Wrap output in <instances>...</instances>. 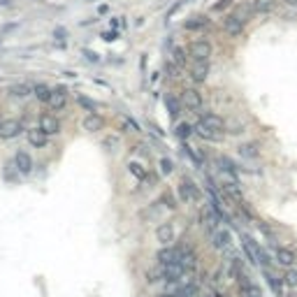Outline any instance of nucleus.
Listing matches in <instances>:
<instances>
[{
    "instance_id": "nucleus-4",
    "label": "nucleus",
    "mask_w": 297,
    "mask_h": 297,
    "mask_svg": "<svg viewBox=\"0 0 297 297\" xmlns=\"http://www.w3.org/2000/svg\"><path fill=\"white\" fill-rule=\"evenodd\" d=\"M181 105L190 112H197L202 107V93L195 88H186V91H181Z\"/></svg>"
},
{
    "instance_id": "nucleus-30",
    "label": "nucleus",
    "mask_w": 297,
    "mask_h": 297,
    "mask_svg": "<svg viewBox=\"0 0 297 297\" xmlns=\"http://www.w3.org/2000/svg\"><path fill=\"white\" fill-rule=\"evenodd\" d=\"M77 102H79L84 109H88V112H98V102H93L91 98H86V95H79V98H77Z\"/></svg>"
},
{
    "instance_id": "nucleus-10",
    "label": "nucleus",
    "mask_w": 297,
    "mask_h": 297,
    "mask_svg": "<svg viewBox=\"0 0 297 297\" xmlns=\"http://www.w3.org/2000/svg\"><path fill=\"white\" fill-rule=\"evenodd\" d=\"M179 195H181L183 202H193L200 197V188H197L195 183L190 181V179H183L181 186H179Z\"/></svg>"
},
{
    "instance_id": "nucleus-12",
    "label": "nucleus",
    "mask_w": 297,
    "mask_h": 297,
    "mask_svg": "<svg viewBox=\"0 0 297 297\" xmlns=\"http://www.w3.org/2000/svg\"><path fill=\"white\" fill-rule=\"evenodd\" d=\"M207 74H209V61H193V68H190V79L195 81V84H202L207 79Z\"/></svg>"
},
{
    "instance_id": "nucleus-35",
    "label": "nucleus",
    "mask_w": 297,
    "mask_h": 297,
    "mask_svg": "<svg viewBox=\"0 0 297 297\" xmlns=\"http://www.w3.org/2000/svg\"><path fill=\"white\" fill-rule=\"evenodd\" d=\"M179 70H181V68H179L176 63H169V65H167V72H169V77H179Z\"/></svg>"
},
{
    "instance_id": "nucleus-21",
    "label": "nucleus",
    "mask_w": 297,
    "mask_h": 297,
    "mask_svg": "<svg viewBox=\"0 0 297 297\" xmlns=\"http://www.w3.org/2000/svg\"><path fill=\"white\" fill-rule=\"evenodd\" d=\"M158 263L167 265V263H179V249H162L158 253Z\"/></svg>"
},
{
    "instance_id": "nucleus-2",
    "label": "nucleus",
    "mask_w": 297,
    "mask_h": 297,
    "mask_svg": "<svg viewBox=\"0 0 297 297\" xmlns=\"http://www.w3.org/2000/svg\"><path fill=\"white\" fill-rule=\"evenodd\" d=\"M244 23H246V21H244L239 14L232 12L223 19V30H225V35H230V37H237V35L244 33Z\"/></svg>"
},
{
    "instance_id": "nucleus-29",
    "label": "nucleus",
    "mask_w": 297,
    "mask_h": 297,
    "mask_svg": "<svg viewBox=\"0 0 297 297\" xmlns=\"http://www.w3.org/2000/svg\"><path fill=\"white\" fill-rule=\"evenodd\" d=\"M239 153H242L244 158H258L260 151H258L256 144H244V147H239Z\"/></svg>"
},
{
    "instance_id": "nucleus-11",
    "label": "nucleus",
    "mask_w": 297,
    "mask_h": 297,
    "mask_svg": "<svg viewBox=\"0 0 297 297\" xmlns=\"http://www.w3.org/2000/svg\"><path fill=\"white\" fill-rule=\"evenodd\" d=\"M237 281H239V297H263L260 288H258L256 284H251V281L244 277V274H239V277H237Z\"/></svg>"
},
{
    "instance_id": "nucleus-19",
    "label": "nucleus",
    "mask_w": 297,
    "mask_h": 297,
    "mask_svg": "<svg viewBox=\"0 0 297 297\" xmlns=\"http://www.w3.org/2000/svg\"><path fill=\"white\" fill-rule=\"evenodd\" d=\"M209 23V19L204 16V14H193L186 19V30H204Z\"/></svg>"
},
{
    "instance_id": "nucleus-23",
    "label": "nucleus",
    "mask_w": 297,
    "mask_h": 297,
    "mask_svg": "<svg viewBox=\"0 0 297 297\" xmlns=\"http://www.w3.org/2000/svg\"><path fill=\"white\" fill-rule=\"evenodd\" d=\"M277 7V0H253V9L260 14H267Z\"/></svg>"
},
{
    "instance_id": "nucleus-14",
    "label": "nucleus",
    "mask_w": 297,
    "mask_h": 297,
    "mask_svg": "<svg viewBox=\"0 0 297 297\" xmlns=\"http://www.w3.org/2000/svg\"><path fill=\"white\" fill-rule=\"evenodd\" d=\"M81 128L86 130V133H98V130L105 128V119H102L100 114H95V112H91V114L81 121Z\"/></svg>"
},
{
    "instance_id": "nucleus-20",
    "label": "nucleus",
    "mask_w": 297,
    "mask_h": 297,
    "mask_svg": "<svg viewBox=\"0 0 297 297\" xmlns=\"http://www.w3.org/2000/svg\"><path fill=\"white\" fill-rule=\"evenodd\" d=\"M277 260L284 267H295L297 256H295V251H291V249H277Z\"/></svg>"
},
{
    "instance_id": "nucleus-24",
    "label": "nucleus",
    "mask_w": 297,
    "mask_h": 297,
    "mask_svg": "<svg viewBox=\"0 0 297 297\" xmlns=\"http://www.w3.org/2000/svg\"><path fill=\"white\" fill-rule=\"evenodd\" d=\"M172 63H176L179 68H186V63H188V54H186L181 47H176L174 51H172Z\"/></svg>"
},
{
    "instance_id": "nucleus-41",
    "label": "nucleus",
    "mask_w": 297,
    "mask_h": 297,
    "mask_svg": "<svg viewBox=\"0 0 297 297\" xmlns=\"http://www.w3.org/2000/svg\"><path fill=\"white\" fill-rule=\"evenodd\" d=\"M288 297H297V293H293V295H288Z\"/></svg>"
},
{
    "instance_id": "nucleus-26",
    "label": "nucleus",
    "mask_w": 297,
    "mask_h": 297,
    "mask_svg": "<svg viewBox=\"0 0 297 297\" xmlns=\"http://www.w3.org/2000/svg\"><path fill=\"white\" fill-rule=\"evenodd\" d=\"M284 284L288 286V288H297V270H293V267H286Z\"/></svg>"
},
{
    "instance_id": "nucleus-31",
    "label": "nucleus",
    "mask_w": 297,
    "mask_h": 297,
    "mask_svg": "<svg viewBox=\"0 0 297 297\" xmlns=\"http://www.w3.org/2000/svg\"><path fill=\"white\" fill-rule=\"evenodd\" d=\"M160 172L162 174H172V172H174V162L169 160V158H162L160 160Z\"/></svg>"
},
{
    "instance_id": "nucleus-42",
    "label": "nucleus",
    "mask_w": 297,
    "mask_h": 297,
    "mask_svg": "<svg viewBox=\"0 0 297 297\" xmlns=\"http://www.w3.org/2000/svg\"><path fill=\"white\" fill-rule=\"evenodd\" d=\"M158 297H172V295H158Z\"/></svg>"
},
{
    "instance_id": "nucleus-1",
    "label": "nucleus",
    "mask_w": 297,
    "mask_h": 297,
    "mask_svg": "<svg viewBox=\"0 0 297 297\" xmlns=\"http://www.w3.org/2000/svg\"><path fill=\"white\" fill-rule=\"evenodd\" d=\"M242 246H244V253L249 256V260H251L253 265H265V263H270V260H267V253H265V251L258 246V242L253 239V237L244 235V237H242Z\"/></svg>"
},
{
    "instance_id": "nucleus-28",
    "label": "nucleus",
    "mask_w": 297,
    "mask_h": 297,
    "mask_svg": "<svg viewBox=\"0 0 297 297\" xmlns=\"http://www.w3.org/2000/svg\"><path fill=\"white\" fill-rule=\"evenodd\" d=\"M35 98H37L40 102H49V98H51V88H47L44 84L35 86Z\"/></svg>"
},
{
    "instance_id": "nucleus-16",
    "label": "nucleus",
    "mask_w": 297,
    "mask_h": 297,
    "mask_svg": "<svg viewBox=\"0 0 297 297\" xmlns=\"http://www.w3.org/2000/svg\"><path fill=\"white\" fill-rule=\"evenodd\" d=\"M195 251L188 249V246H179V263L183 265V270L190 272L193 267H195Z\"/></svg>"
},
{
    "instance_id": "nucleus-36",
    "label": "nucleus",
    "mask_w": 297,
    "mask_h": 297,
    "mask_svg": "<svg viewBox=\"0 0 297 297\" xmlns=\"http://www.w3.org/2000/svg\"><path fill=\"white\" fill-rule=\"evenodd\" d=\"M228 5H232V0H221L218 5H214V12H223V9H225Z\"/></svg>"
},
{
    "instance_id": "nucleus-34",
    "label": "nucleus",
    "mask_w": 297,
    "mask_h": 297,
    "mask_svg": "<svg viewBox=\"0 0 297 297\" xmlns=\"http://www.w3.org/2000/svg\"><path fill=\"white\" fill-rule=\"evenodd\" d=\"M183 148L188 151V155H190V158H193V160L197 162V165H202V162H204V158H202V155H200V153H197V151H193V148H188V147H183Z\"/></svg>"
},
{
    "instance_id": "nucleus-13",
    "label": "nucleus",
    "mask_w": 297,
    "mask_h": 297,
    "mask_svg": "<svg viewBox=\"0 0 297 297\" xmlns=\"http://www.w3.org/2000/svg\"><path fill=\"white\" fill-rule=\"evenodd\" d=\"M47 140H49V135L40 126H37V128H28V144H30V147H35V148L47 147Z\"/></svg>"
},
{
    "instance_id": "nucleus-15",
    "label": "nucleus",
    "mask_w": 297,
    "mask_h": 297,
    "mask_svg": "<svg viewBox=\"0 0 297 297\" xmlns=\"http://www.w3.org/2000/svg\"><path fill=\"white\" fill-rule=\"evenodd\" d=\"M230 242H232V235L228 230H211V246L214 249H228Z\"/></svg>"
},
{
    "instance_id": "nucleus-9",
    "label": "nucleus",
    "mask_w": 297,
    "mask_h": 297,
    "mask_svg": "<svg viewBox=\"0 0 297 297\" xmlns=\"http://www.w3.org/2000/svg\"><path fill=\"white\" fill-rule=\"evenodd\" d=\"M40 128L44 130L49 137L58 135V133H61V121H58L54 114H42L40 116Z\"/></svg>"
},
{
    "instance_id": "nucleus-5",
    "label": "nucleus",
    "mask_w": 297,
    "mask_h": 297,
    "mask_svg": "<svg viewBox=\"0 0 297 297\" xmlns=\"http://www.w3.org/2000/svg\"><path fill=\"white\" fill-rule=\"evenodd\" d=\"M188 56L193 58V61H209L211 44H209V42H202V40L193 42V44L188 47Z\"/></svg>"
},
{
    "instance_id": "nucleus-22",
    "label": "nucleus",
    "mask_w": 297,
    "mask_h": 297,
    "mask_svg": "<svg viewBox=\"0 0 297 297\" xmlns=\"http://www.w3.org/2000/svg\"><path fill=\"white\" fill-rule=\"evenodd\" d=\"M165 105H167V112H169V116H172V119H176V116L181 114V100H176L174 95H167V98H165Z\"/></svg>"
},
{
    "instance_id": "nucleus-18",
    "label": "nucleus",
    "mask_w": 297,
    "mask_h": 297,
    "mask_svg": "<svg viewBox=\"0 0 297 297\" xmlns=\"http://www.w3.org/2000/svg\"><path fill=\"white\" fill-rule=\"evenodd\" d=\"M155 239H158L160 244L174 242V228H172V223H162V225H158V230H155Z\"/></svg>"
},
{
    "instance_id": "nucleus-27",
    "label": "nucleus",
    "mask_w": 297,
    "mask_h": 297,
    "mask_svg": "<svg viewBox=\"0 0 297 297\" xmlns=\"http://www.w3.org/2000/svg\"><path fill=\"white\" fill-rule=\"evenodd\" d=\"M176 297H197V286L195 284H186L176 291Z\"/></svg>"
},
{
    "instance_id": "nucleus-37",
    "label": "nucleus",
    "mask_w": 297,
    "mask_h": 297,
    "mask_svg": "<svg viewBox=\"0 0 297 297\" xmlns=\"http://www.w3.org/2000/svg\"><path fill=\"white\" fill-rule=\"evenodd\" d=\"M105 147H107V151H114L116 148V137H107V140H105Z\"/></svg>"
},
{
    "instance_id": "nucleus-8",
    "label": "nucleus",
    "mask_w": 297,
    "mask_h": 297,
    "mask_svg": "<svg viewBox=\"0 0 297 297\" xmlns=\"http://www.w3.org/2000/svg\"><path fill=\"white\" fill-rule=\"evenodd\" d=\"M14 167L19 174H30L33 172V158L28 155V151H19L14 155Z\"/></svg>"
},
{
    "instance_id": "nucleus-38",
    "label": "nucleus",
    "mask_w": 297,
    "mask_h": 297,
    "mask_svg": "<svg viewBox=\"0 0 297 297\" xmlns=\"http://www.w3.org/2000/svg\"><path fill=\"white\" fill-rule=\"evenodd\" d=\"M86 56H88V61H98V56H95L93 51H86Z\"/></svg>"
},
{
    "instance_id": "nucleus-3",
    "label": "nucleus",
    "mask_w": 297,
    "mask_h": 297,
    "mask_svg": "<svg viewBox=\"0 0 297 297\" xmlns=\"http://www.w3.org/2000/svg\"><path fill=\"white\" fill-rule=\"evenodd\" d=\"M197 123H202L204 128L211 130V133H216V135H221L223 130H225V121H223V116L214 114V112H204Z\"/></svg>"
},
{
    "instance_id": "nucleus-32",
    "label": "nucleus",
    "mask_w": 297,
    "mask_h": 297,
    "mask_svg": "<svg viewBox=\"0 0 297 297\" xmlns=\"http://www.w3.org/2000/svg\"><path fill=\"white\" fill-rule=\"evenodd\" d=\"M128 167H130V172H133L137 179H144V176H147V172H144V167L140 165V162H130Z\"/></svg>"
},
{
    "instance_id": "nucleus-6",
    "label": "nucleus",
    "mask_w": 297,
    "mask_h": 297,
    "mask_svg": "<svg viewBox=\"0 0 297 297\" xmlns=\"http://www.w3.org/2000/svg\"><path fill=\"white\" fill-rule=\"evenodd\" d=\"M21 126L16 119H9V121H0V140H14L16 135H21Z\"/></svg>"
},
{
    "instance_id": "nucleus-7",
    "label": "nucleus",
    "mask_w": 297,
    "mask_h": 297,
    "mask_svg": "<svg viewBox=\"0 0 297 297\" xmlns=\"http://www.w3.org/2000/svg\"><path fill=\"white\" fill-rule=\"evenodd\" d=\"M49 107L54 109V112H58V109H63L65 105H68V88L65 86H58V88H54L51 91V98H49V102H47Z\"/></svg>"
},
{
    "instance_id": "nucleus-40",
    "label": "nucleus",
    "mask_w": 297,
    "mask_h": 297,
    "mask_svg": "<svg viewBox=\"0 0 297 297\" xmlns=\"http://www.w3.org/2000/svg\"><path fill=\"white\" fill-rule=\"evenodd\" d=\"M209 297H221V295H218V293H214V295H209Z\"/></svg>"
},
{
    "instance_id": "nucleus-39",
    "label": "nucleus",
    "mask_w": 297,
    "mask_h": 297,
    "mask_svg": "<svg viewBox=\"0 0 297 297\" xmlns=\"http://www.w3.org/2000/svg\"><path fill=\"white\" fill-rule=\"evenodd\" d=\"M286 2H288V5H297V0H286Z\"/></svg>"
},
{
    "instance_id": "nucleus-17",
    "label": "nucleus",
    "mask_w": 297,
    "mask_h": 297,
    "mask_svg": "<svg viewBox=\"0 0 297 297\" xmlns=\"http://www.w3.org/2000/svg\"><path fill=\"white\" fill-rule=\"evenodd\" d=\"M265 281H267V286L272 288V293L277 297H281L284 295V279H279L274 272H270V270H265Z\"/></svg>"
},
{
    "instance_id": "nucleus-33",
    "label": "nucleus",
    "mask_w": 297,
    "mask_h": 297,
    "mask_svg": "<svg viewBox=\"0 0 297 297\" xmlns=\"http://www.w3.org/2000/svg\"><path fill=\"white\" fill-rule=\"evenodd\" d=\"M9 93H12L14 98H21V95L30 93V88H28V86H12V88H9Z\"/></svg>"
},
{
    "instance_id": "nucleus-25",
    "label": "nucleus",
    "mask_w": 297,
    "mask_h": 297,
    "mask_svg": "<svg viewBox=\"0 0 297 297\" xmlns=\"http://www.w3.org/2000/svg\"><path fill=\"white\" fill-rule=\"evenodd\" d=\"M193 126H188V123H179V126H176L174 128V135L179 137V140H188L190 135H193Z\"/></svg>"
}]
</instances>
